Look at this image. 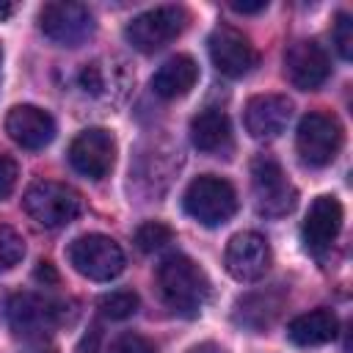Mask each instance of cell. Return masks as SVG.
I'll use <instances>...</instances> for the list:
<instances>
[{
    "mask_svg": "<svg viewBox=\"0 0 353 353\" xmlns=\"http://www.w3.org/2000/svg\"><path fill=\"white\" fill-rule=\"evenodd\" d=\"M339 331V320L331 309H312V312H303L298 314L295 320H290L287 325V336L290 342L301 345V347H317V345H325L336 336Z\"/></svg>",
    "mask_w": 353,
    "mask_h": 353,
    "instance_id": "cell-19",
    "label": "cell"
},
{
    "mask_svg": "<svg viewBox=\"0 0 353 353\" xmlns=\"http://www.w3.org/2000/svg\"><path fill=\"white\" fill-rule=\"evenodd\" d=\"M190 353H226L221 345H215V342H204V345H196Z\"/></svg>",
    "mask_w": 353,
    "mask_h": 353,
    "instance_id": "cell-31",
    "label": "cell"
},
{
    "mask_svg": "<svg viewBox=\"0 0 353 353\" xmlns=\"http://www.w3.org/2000/svg\"><path fill=\"white\" fill-rule=\"evenodd\" d=\"M292 116V102L281 94H256L248 99L245 105V130L265 141V138H276L279 132H284L287 121Z\"/></svg>",
    "mask_w": 353,
    "mask_h": 353,
    "instance_id": "cell-16",
    "label": "cell"
},
{
    "mask_svg": "<svg viewBox=\"0 0 353 353\" xmlns=\"http://www.w3.org/2000/svg\"><path fill=\"white\" fill-rule=\"evenodd\" d=\"M334 44H336V52L345 58V61H350L353 58V19H350V14H339L336 17V22H334Z\"/></svg>",
    "mask_w": 353,
    "mask_h": 353,
    "instance_id": "cell-25",
    "label": "cell"
},
{
    "mask_svg": "<svg viewBox=\"0 0 353 353\" xmlns=\"http://www.w3.org/2000/svg\"><path fill=\"white\" fill-rule=\"evenodd\" d=\"M25 256V240L17 229L0 223V273L11 270L14 265H19Z\"/></svg>",
    "mask_w": 353,
    "mask_h": 353,
    "instance_id": "cell-23",
    "label": "cell"
},
{
    "mask_svg": "<svg viewBox=\"0 0 353 353\" xmlns=\"http://www.w3.org/2000/svg\"><path fill=\"white\" fill-rule=\"evenodd\" d=\"M121 69L113 66V63H102V61H94V63H85L77 74L80 80V88L85 94H94V97H102L108 91V85H113V74H119Z\"/></svg>",
    "mask_w": 353,
    "mask_h": 353,
    "instance_id": "cell-21",
    "label": "cell"
},
{
    "mask_svg": "<svg viewBox=\"0 0 353 353\" xmlns=\"http://www.w3.org/2000/svg\"><path fill=\"white\" fill-rule=\"evenodd\" d=\"M270 245L262 234L256 232H237L229 243H226V254H223V265L229 270L232 279L237 281H256L268 273L270 268Z\"/></svg>",
    "mask_w": 353,
    "mask_h": 353,
    "instance_id": "cell-12",
    "label": "cell"
},
{
    "mask_svg": "<svg viewBox=\"0 0 353 353\" xmlns=\"http://www.w3.org/2000/svg\"><path fill=\"white\" fill-rule=\"evenodd\" d=\"M110 353H157L154 350V345L146 339V336H141V334H121L113 345H110Z\"/></svg>",
    "mask_w": 353,
    "mask_h": 353,
    "instance_id": "cell-26",
    "label": "cell"
},
{
    "mask_svg": "<svg viewBox=\"0 0 353 353\" xmlns=\"http://www.w3.org/2000/svg\"><path fill=\"white\" fill-rule=\"evenodd\" d=\"M232 8H234L237 14H259V11H265V8H268V3H265V0H256V3H243V0H232Z\"/></svg>",
    "mask_w": 353,
    "mask_h": 353,
    "instance_id": "cell-30",
    "label": "cell"
},
{
    "mask_svg": "<svg viewBox=\"0 0 353 353\" xmlns=\"http://www.w3.org/2000/svg\"><path fill=\"white\" fill-rule=\"evenodd\" d=\"M66 306L61 301L36 295V292H19L8 301V325L22 339H41L50 336L63 320Z\"/></svg>",
    "mask_w": 353,
    "mask_h": 353,
    "instance_id": "cell-7",
    "label": "cell"
},
{
    "mask_svg": "<svg viewBox=\"0 0 353 353\" xmlns=\"http://www.w3.org/2000/svg\"><path fill=\"white\" fill-rule=\"evenodd\" d=\"M6 132L17 146L36 152L55 138V121L47 110L36 105H17L6 116Z\"/></svg>",
    "mask_w": 353,
    "mask_h": 353,
    "instance_id": "cell-15",
    "label": "cell"
},
{
    "mask_svg": "<svg viewBox=\"0 0 353 353\" xmlns=\"http://www.w3.org/2000/svg\"><path fill=\"white\" fill-rule=\"evenodd\" d=\"M251 185H254V199H256V210L268 218H281L287 212H292L298 193L292 188V182L287 179L284 168L279 165L276 157L270 154H256L251 160Z\"/></svg>",
    "mask_w": 353,
    "mask_h": 353,
    "instance_id": "cell-5",
    "label": "cell"
},
{
    "mask_svg": "<svg viewBox=\"0 0 353 353\" xmlns=\"http://www.w3.org/2000/svg\"><path fill=\"white\" fill-rule=\"evenodd\" d=\"M185 25H188V11L182 6H157L130 19L124 28V39L138 52H157L168 41H174L185 30Z\"/></svg>",
    "mask_w": 353,
    "mask_h": 353,
    "instance_id": "cell-6",
    "label": "cell"
},
{
    "mask_svg": "<svg viewBox=\"0 0 353 353\" xmlns=\"http://www.w3.org/2000/svg\"><path fill=\"white\" fill-rule=\"evenodd\" d=\"M182 207L193 221L204 226H218L237 212V193L229 179L215 174H201L185 188Z\"/></svg>",
    "mask_w": 353,
    "mask_h": 353,
    "instance_id": "cell-3",
    "label": "cell"
},
{
    "mask_svg": "<svg viewBox=\"0 0 353 353\" xmlns=\"http://www.w3.org/2000/svg\"><path fill=\"white\" fill-rule=\"evenodd\" d=\"M157 290L163 303L182 317H196L210 301L207 273L185 254H171L157 265Z\"/></svg>",
    "mask_w": 353,
    "mask_h": 353,
    "instance_id": "cell-1",
    "label": "cell"
},
{
    "mask_svg": "<svg viewBox=\"0 0 353 353\" xmlns=\"http://www.w3.org/2000/svg\"><path fill=\"white\" fill-rule=\"evenodd\" d=\"M39 28L50 41L77 47L94 33V14L88 11V6L72 0L44 3L39 11Z\"/></svg>",
    "mask_w": 353,
    "mask_h": 353,
    "instance_id": "cell-9",
    "label": "cell"
},
{
    "mask_svg": "<svg viewBox=\"0 0 353 353\" xmlns=\"http://www.w3.org/2000/svg\"><path fill=\"white\" fill-rule=\"evenodd\" d=\"M174 240V232H171V226H165L163 221H146V223H141L138 229H135V245L141 248V251H157V248H163L165 243H171Z\"/></svg>",
    "mask_w": 353,
    "mask_h": 353,
    "instance_id": "cell-24",
    "label": "cell"
},
{
    "mask_svg": "<svg viewBox=\"0 0 353 353\" xmlns=\"http://www.w3.org/2000/svg\"><path fill=\"white\" fill-rule=\"evenodd\" d=\"M36 281H41V284H58V273H55V268H52V262H39L36 265Z\"/></svg>",
    "mask_w": 353,
    "mask_h": 353,
    "instance_id": "cell-29",
    "label": "cell"
},
{
    "mask_svg": "<svg viewBox=\"0 0 353 353\" xmlns=\"http://www.w3.org/2000/svg\"><path fill=\"white\" fill-rule=\"evenodd\" d=\"M17 179H19V165H17V160L8 157V154H0V201L14 193Z\"/></svg>",
    "mask_w": 353,
    "mask_h": 353,
    "instance_id": "cell-27",
    "label": "cell"
},
{
    "mask_svg": "<svg viewBox=\"0 0 353 353\" xmlns=\"http://www.w3.org/2000/svg\"><path fill=\"white\" fill-rule=\"evenodd\" d=\"M190 141L199 152L218 154L232 146V121L223 110L207 108L190 119Z\"/></svg>",
    "mask_w": 353,
    "mask_h": 353,
    "instance_id": "cell-18",
    "label": "cell"
},
{
    "mask_svg": "<svg viewBox=\"0 0 353 353\" xmlns=\"http://www.w3.org/2000/svg\"><path fill=\"white\" fill-rule=\"evenodd\" d=\"M22 207L25 212L44 229H58L72 223L80 212H83V196L63 185V182H52V179H39L33 182L25 196H22Z\"/></svg>",
    "mask_w": 353,
    "mask_h": 353,
    "instance_id": "cell-2",
    "label": "cell"
},
{
    "mask_svg": "<svg viewBox=\"0 0 353 353\" xmlns=\"http://www.w3.org/2000/svg\"><path fill=\"white\" fill-rule=\"evenodd\" d=\"M36 353H55V350H36Z\"/></svg>",
    "mask_w": 353,
    "mask_h": 353,
    "instance_id": "cell-33",
    "label": "cell"
},
{
    "mask_svg": "<svg viewBox=\"0 0 353 353\" xmlns=\"http://www.w3.org/2000/svg\"><path fill=\"white\" fill-rule=\"evenodd\" d=\"M116 160V141L102 127H88L69 143V163L88 179H105Z\"/></svg>",
    "mask_w": 353,
    "mask_h": 353,
    "instance_id": "cell-11",
    "label": "cell"
},
{
    "mask_svg": "<svg viewBox=\"0 0 353 353\" xmlns=\"http://www.w3.org/2000/svg\"><path fill=\"white\" fill-rule=\"evenodd\" d=\"M199 80V66L190 55H174L168 58L152 77V91L163 99L185 97Z\"/></svg>",
    "mask_w": 353,
    "mask_h": 353,
    "instance_id": "cell-20",
    "label": "cell"
},
{
    "mask_svg": "<svg viewBox=\"0 0 353 353\" xmlns=\"http://www.w3.org/2000/svg\"><path fill=\"white\" fill-rule=\"evenodd\" d=\"M295 146H298V154L306 165L323 168V165L334 163V157L342 149V127L328 113H317V110L306 113L298 124Z\"/></svg>",
    "mask_w": 353,
    "mask_h": 353,
    "instance_id": "cell-8",
    "label": "cell"
},
{
    "mask_svg": "<svg viewBox=\"0 0 353 353\" xmlns=\"http://www.w3.org/2000/svg\"><path fill=\"white\" fill-rule=\"evenodd\" d=\"M342 218H345V212H342V204L336 196H317L303 218V226H301L306 251L317 254V256L325 254L342 229Z\"/></svg>",
    "mask_w": 353,
    "mask_h": 353,
    "instance_id": "cell-14",
    "label": "cell"
},
{
    "mask_svg": "<svg viewBox=\"0 0 353 353\" xmlns=\"http://www.w3.org/2000/svg\"><path fill=\"white\" fill-rule=\"evenodd\" d=\"M14 14V3H8V0H0V22L3 19H8Z\"/></svg>",
    "mask_w": 353,
    "mask_h": 353,
    "instance_id": "cell-32",
    "label": "cell"
},
{
    "mask_svg": "<svg viewBox=\"0 0 353 353\" xmlns=\"http://www.w3.org/2000/svg\"><path fill=\"white\" fill-rule=\"evenodd\" d=\"M207 50L215 69L226 77H245L259 61L251 39L232 25H218L207 39Z\"/></svg>",
    "mask_w": 353,
    "mask_h": 353,
    "instance_id": "cell-10",
    "label": "cell"
},
{
    "mask_svg": "<svg viewBox=\"0 0 353 353\" xmlns=\"http://www.w3.org/2000/svg\"><path fill=\"white\" fill-rule=\"evenodd\" d=\"M99 345H102V325L99 323H91L88 331L80 336L74 353H99Z\"/></svg>",
    "mask_w": 353,
    "mask_h": 353,
    "instance_id": "cell-28",
    "label": "cell"
},
{
    "mask_svg": "<svg viewBox=\"0 0 353 353\" xmlns=\"http://www.w3.org/2000/svg\"><path fill=\"white\" fill-rule=\"evenodd\" d=\"M99 312L110 320H127L138 312V295L132 290H116L99 298Z\"/></svg>",
    "mask_w": 353,
    "mask_h": 353,
    "instance_id": "cell-22",
    "label": "cell"
},
{
    "mask_svg": "<svg viewBox=\"0 0 353 353\" xmlns=\"http://www.w3.org/2000/svg\"><path fill=\"white\" fill-rule=\"evenodd\" d=\"M281 306H284V290L276 284V287L256 290V292H248V295L237 298L232 320H234V325L259 334L279 317Z\"/></svg>",
    "mask_w": 353,
    "mask_h": 353,
    "instance_id": "cell-17",
    "label": "cell"
},
{
    "mask_svg": "<svg viewBox=\"0 0 353 353\" xmlns=\"http://www.w3.org/2000/svg\"><path fill=\"white\" fill-rule=\"evenodd\" d=\"M72 268L91 281H110L124 270V251L108 234H80L69 243Z\"/></svg>",
    "mask_w": 353,
    "mask_h": 353,
    "instance_id": "cell-4",
    "label": "cell"
},
{
    "mask_svg": "<svg viewBox=\"0 0 353 353\" xmlns=\"http://www.w3.org/2000/svg\"><path fill=\"white\" fill-rule=\"evenodd\" d=\"M284 72L295 88L317 91L331 74V61H328V52L317 41L301 39L290 44V50L284 52Z\"/></svg>",
    "mask_w": 353,
    "mask_h": 353,
    "instance_id": "cell-13",
    "label": "cell"
},
{
    "mask_svg": "<svg viewBox=\"0 0 353 353\" xmlns=\"http://www.w3.org/2000/svg\"><path fill=\"white\" fill-rule=\"evenodd\" d=\"M0 63H3V50H0Z\"/></svg>",
    "mask_w": 353,
    "mask_h": 353,
    "instance_id": "cell-34",
    "label": "cell"
}]
</instances>
